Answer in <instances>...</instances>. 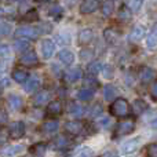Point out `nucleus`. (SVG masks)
<instances>
[{"label": "nucleus", "mask_w": 157, "mask_h": 157, "mask_svg": "<svg viewBox=\"0 0 157 157\" xmlns=\"http://www.w3.org/2000/svg\"><path fill=\"white\" fill-rule=\"evenodd\" d=\"M77 98L80 101H84V102H87V101H91L92 98H94V91H92V90L83 88V90H80V91L77 92Z\"/></svg>", "instance_id": "obj_30"}, {"label": "nucleus", "mask_w": 157, "mask_h": 157, "mask_svg": "<svg viewBox=\"0 0 157 157\" xmlns=\"http://www.w3.org/2000/svg\"><path fill=\"white\" fill-rule=\"evenodd\" d=\"M22 150H24V146H22V145L10 146V147H7V149L3 150V156H6V157H14V156L18 155V153H21Z\"/></svg>", "instance_id": "obj_26"}, {"label": "nucleus", "mask_w": 157, "mask_h": 157, "mask_svg": "<svg viewBox=\"0 0 157 157\" xmlns=\"http://www.w3.org/2000/svg\"><path fill=\"white\" fill-rule=\"evenodd\" d=\"M103 37H105V40L108 41V43L114 44L117 41V39H119V33L114 29H112V28H108V29H105V32H103Z\"/></svg>", "instance_id": "obj_21"}, {"label": "nucleus", "mask_w": 157, "mask_h": 157, "mask_svg": "<svg viewBox=\"0 0 157 157\" xmlns=\"http://www.w3.org/2000/svg\"><path fill=\"white\" fill-rule=\"evenodd\" d=\"M48 99H50V91L43 90V91H39L37 94L35 95V98H33V103H35L36 106H41L43 103H46Z\"/></svg>", "instance_id": "obj_14"}, {"label": "nucleus", "mask_w": 157, "mask_h": 157, "mask_svg": "<svg viewBox=\"0 0 157 157\" xmlns=\"http://www.w3.org/2000/svg\"><path fill=\"white\" fill-rule=\"evenodd\" d=\"M48 14H50V17H52L54 19H59L61 15H62V7H59L58 4H54L50 8Z\"/></svg>", "instance_id": "obj_36"}, {"label": "nucleus", "mask_w": 157, "mask_h": 157, "mask_svg": "<svg viewBox=\"0 0 157 157\" xmlns=\"http://www.w3.org/2000/svg\"><path fill=\"white\" fill-rule=\"evenodd\" d=\"M83 84H84V87H86L87 90H92V91H94V90L98 88V86H99V81H98L94 76H88V77L84 78Z\"/></svg>", "instance_id": "obj_29"}, {"label": "nucleus", "mask_w": 157, "mask_h": 157, "mask_svg": "<svg viewBox=\"0 0 157 157\" xmlns=\"http://www.w3.org/2000/svg\"><path fill=\"white\" fill-rule=\"evenodd\" d=\"M124 6H125V4H124ZM119 17H120L121 19H124V21H127V19L131 17V11L128 10L127 7H124V8H123V10L119 13Z\"/></svg>", "instance_id": "obj_40"}, {"label": "nucleus", "mask_w": 157, "mask_h": 157, "mask_svg": "<svg viewBox=\"0 0 157 157\" xmlns=\"http://www.w3.org/2000/svg\"><path fill=\"white\" fill-rule=\"evenodd\" d=\"M102 157H119V153L116 150H106L102 155Z\"/></svg>", "instance_id": "obj_45"}, {"label": "nucleus", "mask_w": 157, "mask_h": 157, "mask_svg": "<svg viewBox=\"0 0 157 157\" xmlns=\"http://www.w3.org/2000/svg\"><path fill=\"white\" fill-rule=\"evenodd\" d=\"M139 145H141V136H135V138L130 139V141L124 142L121 146V153L123 155H131L138 150Z\"/></svg>", "instance_id": "obj_5"}, {"label": "nucleus", "mask_w": 157, "mask_h": 157, "mask_svg": "<svg viewBox=\"0 0 157 157\" xmlns=\"http://www.w3.org/2000/svg\"><path fill=\"white\" fill-rule=\"evenodd\" d=\"M0 123H2V125H4L7 123V113L4 110H2V120H0Z\"/></svg>", "instance_id": "obj_47"}, {"label": "nucleus", "mask_w": 157, "mask_h": 157, "mask_svg": "<svg viewBox=\"0 0 157 157\" xmlns=\"http://www.w3.org/2000/svg\"><path fill=\"white\" fill-rule=\"evenodd\" d=\"M92 33L91 29H83L80 33H78V44H87L92 40Z\"/></svg>", "instance_id": "obj_20"}, {"label": "nucleus", "mask_w": 157, "mask_h": 157, "mask_svg": "<svg viewBox=\"0 0 157 157\" xmlns=\"http://www.w3.org/2000/svg\"><path fill=\"white\" fill-rule=\"evenodd\" d=\"M7 84H10V80H7V78H3V80H2V91L6 88V86H7Z\"/></svg>", "instance_id": "obj_49"}, {"label": "nucleus", "mask_w": 157, "mask_h": 157, "mask_svg": "<svg viewBox=\"0 0 157 157\" xmlns=\"http://www.w3.org/2000/svg\"><path fill=\"white\" fill-rule=\"evenodd\" d=\"M124 4L130 11H132V13H138V11L141 10V7L144 6V2H142V0H131V2H125Z\"/></svg>", "instance_id": "obj_31"}, {"label": "nucleus", "mask_w": 157, "mask_h": 157, "mask_svg": "<svg viewBox=\"0 0 157 157\" xmlns=\"http://www.w3.org/2000/svg\"><path fill=\"white\" fill-rule=\"evenodd\" d=\"M7 136L10 138V134H8V131H6L4 128H2V135H0V144L4 145L6 142H7Z\"/></svg>", "instance_id": "obj_42"}, {"label": "nucleus", "mask_w": 157, "mask_h": 157, "mask_svg": "<svg viewBox=\"0 0 157 157\" xmlns=\"http://www.w3.org/2000/svg\"><path fill=\"white\" fill-rule=\"evenodd\" d=\"M68 112H69V113H71L73 117H80L81 114L84 113V109L81 108L78 103L71 102V103H69V106H68Z\"/></svg>", "instance_id": "obj_25"}, {"label": "nucleus", "mask_w": 157, "mask_h": 157, "mask_svg": "<svg viewBox=\"0 0 157 157\" xmlns=\"http://www.w3.org/2000/svg\"><path fill=\"white\" fill-rule=\"evenodd\" d=\"M110 113L116 117H124L130 113V103L124 98H117L110 105Z\"/></svg>", "instance_id": "obj_1"}, {"label": "nucleus", "mask_w": 157, "mask_h": 157, "mask_svg": "<svg viewBox=\"0 0 157 157\" xmlns=\"http://www.w3.org/2000/svg\"><path fill=\"white\" fill-rule=\"evenodd\" d=\"M146 46L149 50H153L157 47V25L153 28V30L150 32V35L146 39Z\"/></svg>", "instance_id": "obj_23"}, {"label": "nucleus", "mask_w": 157, "mask_h": 157, "mask_svg": "<svg viewBox=\"0 0 157 157\" xmlns=\"http://www.w3.org/2000/svg\"><path fill=\"white\" fill-rule=\"evenodd\" d=\"M54 41L52 40H48V39H46V40L41 41V46H40V51H41V55H43L44 59H48V58L52 57V54H54Z\"/></svg>", "instance_id": "obj_7"}, {"label": "nucleus", "mask_w": 157, "mask_h": 157, "mask_svg": "<svg viewBox=\"0 0 157 157\" xmlns=\"http://www.w3.org/2000/svg\"><path fill=\"white\" fill-rule=\"evenodd\" d=\"M101 8H102V14L105 17H109L112 15V13H113L114 10V3L113 2H102L101 3Z\"/></svg>", "instance_id": "obj_33"}, {"label": "nucleus", "mask_w": 157, "mask_h": 157, "mask_svg": "<svg viewBox=\"0 0 157 157\" xmlns=\"http://www.w3.org/2000/svg\"><path fill=\"white\" fill-rule=\"evenodd\" d=\"M152 127H153V128H157V117L152 121Z\"/></svg>", "instance_id": "obj_50"}, {"label": "nucleus", "mask_w": 157, "mask_h": 157, "mask_svg": "<svg viewBox=\"0 0 157 157\" xmlns=\"http://www.w3.org/2000/svg\"><path fill=\"white\" fill-rule=\"evenodd\" d=\"M8 105H10V108L13 109V110H18L22 106L21 97H18V95H10V97H8Z\"/></svg>", "instance_id": "obj_28"}, {"label": "nucleus", "mask_w": 157, "mask_h": 157, "mask_svg": "<svg viewBox=\"0 0 157 157\" xmlns=\"http://www.w3.org/2000/svg\"><path fill=\"white\" fill-rule=\"evenodd\" d=\"M103 75H105V77L106 78H112L113 77V68L112 66H109V65H105L103 66Z\"/></svg>", "instance_id": "obj_41"}, {"label": "nucleus", "mask_w": 157, "mask_h": 157, "mask_svg": "<svg viewBox=\"0 0 157 157\" xmlns=\"http://www.w3.org/2000/svg\"><path fill=\"white\" fill-rule=\"evenodd\" d=\"M58 128H59V123H58V120H54V119L47 120V121L41 125V130H43L44 132H55V131H58Z\"/></svg>", "instance_id": "obj_19"}, {"label": "nucleus", "mask_w": 157, "mask_h": 157, "mask_svg": "<svg viewBox=\"0 0 157 157\" xmlns=\"http://www.w3.org/2000/svg\"><path fill=\"white\" fill-rule=\"evenodd\" d=\"M0 32H2V36H3V37H4V36H8L11 32H13V25H11L10 22L3 21L2 25H0Z\"/></svg>", "instance_id": "obj_37"}, {"label": "nucleus", "mask_w": 157, "mask_h": 157, "mask_svg": "<svg viewBox=\"0 0 157 157\" xmlns=\"http://www.w3.org/2000/svg\"><path fill=\"white\" fill-rule=\"evenodd\" d=\"M98 2L95 0H84L80 4V13L81 14H92L98 8Z\"/></svg>", "instance_id": "obj_9"}, {"label": "nucleus", "mask_w": 157, "mask_h": 157, "mask_svg": "<svg viewBox=\"0 0 157 157\" xmlns=\"http://www.w3.org/2000/svg\"><path fill=\"white\" fill-rule=\"evenodd\" d=\"M147 157H157V144L149 145V147H147Z\"/></svg>", "instance_id": "obj_39"}, {"label": "nucleus", "mask_w": 157, "mask_h": 157, "mask_svg": "<svg viewBox=\"0 0 157 157\" xmlns=\"http://www.w3.org/2000/svg\"><path fill=\"white\" fill-rule=\"evenodd\" d=\"M8 134L13 139H19L25 135V123L24 121H14L10 124Z\"/></svg>", "instance_id": "obj_4"}, {"label": "nucleus", "mask_w": 157, "mask_h": 157, "mask_svg": "<svg viewBox=\"0 0 157 157\" xmlns=\"http://www.w3.org/2000/svg\"><path fill=\"white\" fill-rule=\"evenodd\" d=\"M24 19L28 22H32V21H39V13L36 8H29V10L25 13Z\"/></svg>", "instance_id": "obj_35"}, {"label": "nucleus", "mask_w": 157, "mask_h": 157, "mask_svg": "<svg viewBox=\"0 0 157 157\" xmlns=\"http://www.w3.org/2000/svg\"><path fill=\"white\" fill-rule=\"evenodd\" d=\"M134 128H135V123L132 120H123V121L117 123L114 131H116V135L123 136V135H127V134L132 132Z\"/></svg>", "instance_id": "obj_3"}, {"label": "nucleus", "mask_w": 157, "mask_h": 157, "mask_svg": "<svg viewBox=\"0 0 157 157\" xmlns=\"http://www.w3.org/2000/svg\"><path fill=\"white\" fill-rule=\"evenodd\" d=\"M19 62L24 66H35V65H37V62H39V57L33 50H30V51L25 52V54L22 55Z\"/></svg>", "instance_id": "obj_6"}, {"label": "nucleus", "mask_w": 157, "mask_h": 157, "mask_svg": "<svg viewBox=\"0 0 157 157\" xmlns=\"http://www.w3.org/2000/svg\"><path fill=\"white\" fill-rule=\"evenodd\" d=\"M39 30H43V33H50L51 32V25L50 24H41L40 28H39Z\"/></svg>", "instance_id": "obj_44"}, {"label": "nucleus", "mask_w": 157, "mask_h": 157, "mask_svg": "<svg viewBox=\"0 0 157 157\" xmlns=\"http://www.w3.org/2000/svg\"><path fill=\"white\" fill-rule=\"evenodd\" d=\"M153 77H155V72H153V69H150L149 66L142 68L141 72H139V78H141L144 83H149L150 80H153Z\"/></svg>", "instance_id": "obj_18"}, {"label": "nucleus", "mask_w": 157, "mask_h": 157, "mask_svg": "<svg viewBox=\"0 0 157 157\" xmlns=\"http://www.w3.org/2000/svg\"><path fill=\"white\" fill-rule=\"evenodd\" d=\"M44 152H46V145H44L43 142H39V144L33 145V146L30 147V153H32V155L39 156V157L43 156Z\"/></svg>", "instance_id": "obj_34"}, {"label": "nucleus", "mask_w": 157, "mask_h": 157, "mask_svg": "<svg viewBox=\"0 0 157 157\" xmlns=\"http://www.w3.org/2000/svg\"><path fill=\"white\" fill-rule=\"evenodd\" d=\"M152 97L157 101V81H156L155 84H153V88H152Z\"/></svg>", "instance_id": "obj_48"}, {"label": "nucleus", "mask_w": 157, "mask_h": 157, "mask_svg": "<svg viewBox=\"0 0 157 157\" xmlns=\"http://www.w3.org/2000/svg\"><path fill=\"white\" fill-rule=\"evenodd\" d=\"M94 156V152H92V149H90V147H84L83 150H81V157H92Z\"/></svg>", "instance_id": "obj_43"}, {"label": "nucleus", "mask_w": 157, "mask_h": 157, "mask_svg": "<svg viewBox=\"0 0 157 157\" xmlns=\"http://www.w3.org/2000/svg\"><path fill=\"white\" fill-rule=\"evenodd\" d=\"M92 57H94V51H92L91 48H83L80 51V59L84 61V62H86V61H90Z\"/></svg>", "instance_id": "obj_38"}, {"label": "nucleus", "mask_w": 157, "mask_h": 157, "mask_svg": "<svg viewBox=\"0 0 157 157\" xmlns=\"http://www.w3.org/2000/svg\"><path fill=\"white\" fill-rule=\"evenodd\" d=\"M103 98H105L106 101H112L116 98V88H114L113 86H110V84H108V86L103 87Z\"/></svg>", "instance_id": "obj_32"}, {"label": "nucleus", "mask_w": 157, "mask_h": 157, "mask_svg": "<svg viewBox=\"0 0 157 157\" xmlns=\"http://www.w3.org/2000/svg\"><path fill=\"white\" fill-rule=\"evenodd\" d=\"M145 36H146V26H144V25H136L130 35V40L139 41V40H142Z\"/></svg>", "instance_id": "obj_10"}, {"label": "nucleus", "mask_w": 157, "mask_h": 157, "mask_svg": "<svg viewBox=\"0 0 157 157\" xmlns=\"http://www.w3.org/2000/svg\"><path fill=\"white\" fill-rule=\"evenodd\" d=\"M13 78L17 81V83H26L28 77H29V75H28L26 71H22V69H15V71L13 72Z\"/></svg>", "instance_id": "obj_22"}, {"label": "nucleus", "mask_w": 157, "mask_h": 157, "mask_svg": "<svg viewBox=\"0 0 157 157\" xmlns=\"http://www.w3.org/2000/svg\"><path fill=\"white\" fill-rule=\"evenodd\" d=\"M39 87H40V78L36 77V76H32L26 83H25L24 90H25V92H28V94H32V92H35Z\"/></svg>", "instance_id": "obj_12"}, {"label": "nucleus", "mask_w": 157, "mask_h": 157, "mask_svg": "<svg viewBox=\"0 0 157 157\" xmlns=\"http://www.w3.org/2000/svg\"><path fill=\"white\" fill-rule=\"evenodd\" d=\"M58 58H59V61L62 63H65V65H72L75 61V54L71 51V50H61L59 54H58Z\"/></svg>", "instance_id": "obj_13"}, {"label": "nucleus", "mask_w": 157, "mask_h": 157, "mask_svg": "<svg viewBox=\"0 0 157 157\" xmlns=\"http://www.w3.org/2000/svg\"><path fill=\"white\" fill-rule=\"evenodd\" d=\"M146 109H147V103L145 102V101H142V99H135V101L132 102V110H134V113H135V114L144 113Z\"/></svg>", "instance_id": "obj_24"}, {"label": "nucleus", "mask_w": 157, "mask_h": 157, "mask_svg": "<svg viewBox=\"0 0 157 157\" xmlns=\"http://www.w3.org/2000/svg\"><path fill=\"white\" fill-rule=\"evenodd\" d=\"M15 35L17 37H21V39H29V40H36L40 35V30L39 28H35V26H29V25H24V26H19L18 29L15 30Z\"/></svg>", "instance_id": "obj_2"}, {"label": "nucleus", "mask_w": 157, "mask_h": 157, "mask_svg": "<svg viewBox=\"0 0 157 157\" xmlns=\"http://www.w3.org/2000/svg\"><path fill=\"white\" fill-rule=\"evenodd\" d=\"M81 76H83V71H81L80 68H72L71 71L66 72V78H68L71 83H75V81L80 80Z\"/></svg>", "instance_id": "obj_17"}, {"label": "nucleus", "mask_w": 157, "mask_h": 157, "mask_svg": "<svg viewBox=\"0 0 157 157\" xmlns=\"http://www.w3.org/2000/svg\"><path fill=\"white\" fill-rule=\"evenodd\" d=\"M103 66L105 65H102L99 61H94V62H91L88 65L87 71H88L90 75H98V73H101V72L103 71Z\"/></svg>", "instance_id": "obj_27"}, {"label": "nucleus", "mask_w": 157, "mask_h": 157, "mask_svg": "<svg viewBox=\"0 0 157 157\" xmlns=\"http://www.w3.org/2000/svg\"><path fill=\"white\" fill-rule=\"evenodd\" d=\"M65 131L71 135H78L83 131V123L78 120H72V121L65 123Z\"/></svg>", "instance_id": "obj_8"}, {"label": "nucleus", "mask_w": 157, "mask_h": 157, "mask_svg": "<svg viewBox=\"0 0 157 157\" xmlns=\"http://www.w3.org/2000/svg\"><path fill=\"white\" fill-rule=\"evenodd\" d=\"M47 114L48 116H58V114L62 113V103L59 102V101H52V102L48 103V106H47Z\"/></svg>", "instance_id": "obj_11"}, {"label": "nucleus", "mask_w": 157, "mask_h": 157, "mask_svg": "<svg viewBox=\"0 0 157 157\" xmlns=\"http://www.w3.org/2000/svg\"><path fill=\"white\" fill-rule=\"evenodd\" d=\"M69 142L71 141H69L65 135H59V136H57V138L52 141V147L57 149V150H62V149H65V147L68 146Z\"/></svg>", "instance_id": "obj_15"}, {"label": "nucleus", "mask_w": 157, "mask_h": 157, "mask_svg": "<svg viewBox=\"0 0 157 157\" xmlns=\"http://www.w3.org/2000/svg\"><path fill=\"white\" fill-rule=\"evenodd\" d=\"M29 41L25 40V39H18V40H15V43H14V48H15L17 52H21V54H25V52H28V50H29ZM30 51V50H29Z\"/></svg>", "instance_id": "obj_16"}, {"label": "nucleus", "mask_w": 157, "mask_h": 157, "mask_svg": "<svg viewBox=\"0 0 157 157\" xmlns=\"http://www.w3.org/2000/svg\"><path fill=\"white\" fill-rule=\"evenodd\" d=\"M92 109H94V110H92V116H98V114L102 113V106H101L99 103H97Z\"/></svg>", "instance_id": "obj_46"}]
</instances>
